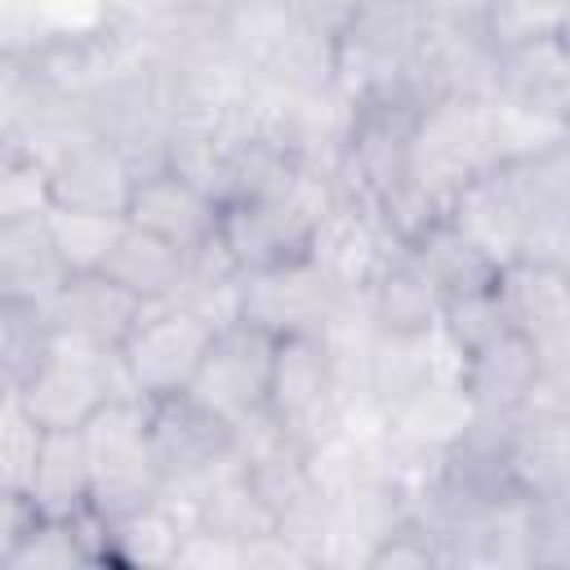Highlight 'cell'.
<instances>
[{
  "label": "cell",
  "instance_id": "cell-1",
  "mask_svg": "<svg viewBox=\"0 0 570 570\" xmlns=\"http://www.w3.org/2000/svg\"><path fill=\"white\" fill-rule=\"evenodd\" d=\"M423 22L428 18L419 0H361L347 27L334 36V80L352 98H374V94L414 98L410 67L423 40Z\"/></svg>",
  "mask_w": 570,
  "mask_h": 570
},
{
  "label": "cell",
  "instance_id": "cell-2",
  "mask_svg": "<svg viewBox=\"0 0 570 570\" xmlns=\"http://www.w3.org/2000/svg\"><path fill=\"white\" fill-rule=\"evenodd\" d=\"M125 392H134V387H129L116 352L76 343L67 334H53V343L45 347V356L13 387L18 405L45 432L49 428H85L111 396H125Z\"/></svg>",
  "mask_w": 570,
  "mask_h": 570
},
{
  "label": "cell",
  "instance_id": "cell-3",
  "mask_svg": "<svg viewBox=\"0 0 570 570\" xmlns=\"http://www.w3.org/2000/svg\"><path fill=\"white\" fill-rule=\"evenodd\" d=\"M89 472H94V508L111 521L120 512H134L151 499H160V468L147 436V396H111L85 428Z\"/></svg>",
  "mask_w": 570,
  "mask_h": 570
},
{
  "label": "cell",
  "instance_id": "cell-4",
  "mask_svg": "<svg viewBox=\"0 0 570 570\" xmlns=\"http://www.w3.org/2000/svg\"><path fill=\"white\" fill-rule=\"evenodd\" d=\"M356 396L343 387L330 347L321 334H285L272 352V379H267V414L303 445H321L334 436L347 419V405Z\"/></svg>",
  "mask_w": 570,
  "mask_h": 570
},
{
  "label": "cell",
  "instance_id": "cell-5",
  "mask_svg": "<svg viewBox=\"0 0 570 570\" xmlns=\"http://www.w3.org/2000/svg\"><path fill=\"white\" fill-rule=\"evenodd\" d=\"M485 102L490 98L436 94L414 116L405 178L419 183L428 196H436L445 205V214H450V200L459 196V187L490 165Z\"/></svg>",
  "mask_w": 570,
  "mask_h": 570
},
{
  "label": "cell",
  "instance_id": "cell-6",
  "mask_svg": "<svg viewBox=\"0 0 570 570\" xmlns=\"http://www.w3.org/2000/svg\"><path fill=\"white\" fill-rule=\"evenodd\" d=\"M209 338H214V325L205 316H196L178 298H165V303L142 307V316L116 347V361H120L129 387L138 396L156 401V396H174V392L191 387Z\"/></svg>",
  "mask_w": 570,
  "mask_h": 570
},
{
  "label": "cell",
  "instance_id": "cell-7",
  "mask_svg": "<svg viewBox=\"0 0 570 570\" xmlns=\"http://www.w3.org/2000/svg\"><path fill=\"white\" fill-rule=\"evenodd\" d=\"M503 325L539 347L543 374L570 379V267L512 258L494 276Z\"/></svg>",
  "mask_w": 570,
  "mask_h": 570
},
{
  "label": "cell",
  "instance_id": "cell-8",
  "mask_svg": "<svg viewBox=\"0 0 570 570\" xmlns=\"http://www.w3.org/2000/svg\"><path fill=\"white\" fill-rule=\"evenodd\" d=\"M272 352L276 334L258 330L254 321H227L214 330L200 370L187 387L191 401H200L209 414L223 423H236L267 401V379H272Z\"/></svg>",
  "mask_w": 570,
  "mask_h": 570
},
{
  "label": "cell",
  "instance_id": "cell-9",
  "mask_svg": "<svg viewBox=\"0 0 570 570\" xmlns=\"http://www.w3.org/2000/svg\"><path fill=\"white\" fill-rule=\"evenodd\" d=\"M347 294L312 263L294 258L285 267L249 272L240 285V321H254L258 330L285 338V334H321L330 312Z\"/></svg>",
  "mask_w": 570,
  "mask_h": 570
},
{
  "label": "cell",
  "instance_id": "cell-10",
  "mask_svg": "<svg viewBox=\"0 0 570 570\" xmlns=\"http://www.w3.org/2000/svg\"><path fill=\"white\" fill-rule=\"evenodd\" d=\"M125 223L196 254L218 232V200L205 187H196L191 178L156 165V169L138 174V183L129 191V205H125Z\"/></svg>",
  "mask_w": 570,
  "mask_h": 570
},
{
  "label": "cell",
  "instance_id": "cell-11",
  "mask_svg": "<svg viewBox=\"0 0 570 570\" xmlns=\"http://www.w3.org/2000/svg\"><path fill=\"white\" fill-rule=\"evenodd\" d=\"M539 379H543L539 347L525 334L508 330V325L494 338H485L481 347H472V352L459 356V383H463L468 401L476 405V414H485V419H512V414H521L530 405Z\"/></svg>",
  "mask_w": 570,
  "mask_h": 570
},
{
  "label": "cell",
  "instance_id": "cell-12",
  "mask_svg": "<svg viewBox=\"0 0 570 570\" xmlns=\"http://www.w3.org/2000/svg\"><path fill=\"white\" fill-rule=\"evenodd\" d=\"M392 236L383 232V223L374 218L370 205L338 196L312 227L307 240V258L343 289V294H361L370 285V276L387 263L392 254Z\"/></svg>",
  "mask_w": 570,
  "mask_h": 570
},
{
  "label": "cell",
  "instance_id": "cell-13",
  "mask_svg": "<svg viewBox=\"0 0 570 570\" xmlns=\"http://www.w3.org/2000/svg\"><path fill=\"white\" fill-rule=\"evenodd\" d=\"M134 183H138L134 160L116 142L89 134L49 160V209L125 214Z\"/></svg>",
  "mask_w": 570,
  "mask_h": 570
},
{
  "label": "cell",
  "instance_id": "cell-14",
  "mask_svg": "<svg viewBox=\"0 0 570 570\" xmlns=\"http://www.w3.org/2000/svg\"><path fill=\"white\" fill-rule=\"evenodd\" d=\"M503 472L525 499H566L570 494V410H534L508 419L503 432Z\"/></svg>",
  "mask_w": 570,
  "mask_h": 570
},
{
  "label": "cell",
  "instance_id": "cell-15",
  "mask_svg": "<svg viewBox=\"0 0 570 570\" xmlns=\"http://www.w3.org/2000/svg\"><path fill=\"white\" fill-rule=\"evenodd\" d=\"M490 98L548 116H570V45L566 31L512 40L494 49Z\"/></svg>",
  "mask_w": 570,
  "mask_h": 570
},
{
  "label": "cell",
  "instance_id": "cell-16",
  "mask_svg": "<svg viewBox=\"0 0 570 570\" xmlns=\"http://www.w3.org/2000/svg\"><path fill=\"white\" fill-rule=\"evenodd\" d=\"M142 307L147 303L134 298L107 272H71L49 303V321H53V334L116 352L125 343V334L134 330V321L142 316Z\"/></svg>",
  "mask_w": 570,
  "mask_h": 570
},
{
  "label": "cell",
  "instance_id": "cell-17",
  "mask_svg": "<svg viewBox=\"0 0 570 570\" xmlns=\"http://www.w3.org/2000/svg\"><path fill=\"white\" fill-rule=\"evenodd\" d=\"M494 267L512 263L521 254V236H525V209L517 200V187L508 178L503 165H485L476 178H468L459 187V196L450 200L445 214Z\"/></svg>",
  "mask_w": 570,
  "mask_h": 570
},
{
  "label": "cell",
  "instance_id": "cell-18",
  "mask_svg": "<svg viewBox=\"0 0 570 570\" xmlns=\"http://www.w3.org/2000/svg\"><path fill=\"white\" fill-rule=\"evenodd\" d=\"M441 370H459V352L441 330L432 334H379L370 343L365 370H361V396L392 414L419 383H428Z\"/></svg>",
  "mask_w": 570,
  "mask_h": 570
},
{
  "label": "cell",
  "instance_id": "cell-19",
  "mask_svg": "<svg viewBox=\"0 0 570 570\" xmlns=\"http://www.w3.org/2000/svg\"><path fill=\"white\" fill-rule=\"evenodd\" d=\"M22 499L31 517H45V521H71L85 508H94V472H89V450L80 428L40 432Z\"/></svg>",
  "mask_w": 570,
  "mask_h": 570
},
{
  "label": "cell",
  "instance_id": "cell-20",
  "mask_svg": "<svg viewBox=\"0 0 570 570\" xmlns=\"http://www.w3.org/2000/svg\"><path fill=\"white\" fill-rule=\"evenodd\" d=\"M361 303L379 334H432L441 321V294L405 249L387 254L361 289Z\"/></svg>",
  "mask_w": 570,
  "mask_h": 570
},
{
  "label": "cell",
  "instance_id": "cell-21",
  "mask_svg": "<svg viewBox=\"0 0 570 570\" xmlns=\"http://www.w3.org/2000/svg\"><path fill=\"white\" fill-rule=\"evenodd\" d=\"M476 423V405L468 401L463 383H459V370H441L432 374L428 383H419L392 414H387V428L396 436H405L410 445H423L432 454H445L454 450L468 428Z\"/></svg>",
  "mask_w": 570,
  "mask_h": 570
},
{
  "label": "cell",
  "instance_id": "cell-22",
  "mask_svg": "<svg viewBox=\"0 0 570 570\" xmlns=\"http://www.w3.org/2000/svg\"><path fill=\"white\" fill-rule=\"evenodd\" d=\"M62 281H67V267L53 249L45 214L22 223H0V298L49 312Z\"/></svg>",
  "mask_w": 570,
  "mask_h": 570
},
{
  "label": "cell",
  "instance_id": "cell-23",
  "mask_svg": "<svg viewBox=\"0 0 570 570\" xmlns=\"http://www.w3.org/2000/svg\"><path fill=\"white\" fill-rule=\"evenodd\" d=\"M187 258H191L187 249H178V245L125 223V232H120V240H116V249H111L102 272L111 281H120L134 298L165 303V298H178L183 276H187Z\"/></svg>",
  "mask_w": 570,
  "mask_h": 570
},
{
  "label": "cell",
  "instance_id": "cell-24",
  "mask_svg": "<svg viewBox=\"0 0 570 570\" xmlns=\"http://www.w3.org/2000/svg\"><path fill=\"white\" fill-rule=\"evenodd\" d=\"M214 27L223 45L254 67V76L281 53V45L298 31L294 0H227L214 13Z\"/></svg>",
  "mask_w": 570,
  "mask_h": 570
},
{
  "label": "cell",
  "instance_id": "cell-25",
  "mask_svg": "<svg viewBox=\"0 0 570 570\" xmlns=\"http://www.w3.org/2000/svg\"><path fill=\"white\" fill-rule=\"evenodd\" d=\"M401 249L423 267V276L436 285L441 298H445V294H463V289L494 285V276H499V267H494L450 218L432 223L423 236H414V240L401 245Z\"/></svg>",
  "mask_w": 570,
  "mask_h": 570
},
{
  "label": "cell",
  "instance_id": "cell-26",
  "mask_svg": "<svg viewBox=\"0 0 570 570\" xmlns=\"http://www.w3.org/2000/svg\"><path fill=\"white\" fill-rule=\"evenodd\" d=\"M191 521H196L200 530H214V534L232 539L236 548L249 543V539H258V534H267V530H276L272 508L263 503V494L254 490V481L245 476L240 463L227 468L218 481L205 485V494H200L196 508H191Z\"/></svg>",
  "mask_w": 570,
  "mask_h": 570
},
{
  "label": "cell",
  "instance_id": "cell-27",
  "mask_svg": "<svg viewBox=\"0 0 570 570\" xmlns=\"http://www.w3.org/2000/svg\"><path fill=\"white\" fill-rule=\"evenodd\" d=\"M485 138H490V165L530 160V156H543V151L570 142V116H548V111H530V107L490 98L485 102Z\"/></svg>",
  "mask_w": 570,
  "mask_h": 570
},
{
  "label": "cell",
  "instance_id": "cell-28",
  "mask_svg": "<svg viewBox=\"0 0 570 570\" xmlns=\"http://www.w3.org/2000/svg\"><path fill=\"white\" fill-rule=\"evenodd\" d=\"M187 530V517L165 499L111 517V566H169Z\"/></svg>",
  "mask_w": 570,
  "mask_h": 570
},
{
  "label": "cell",
  "instance_id": "cell-29",
  "mask_svg": "<svg viewBox=\"0 0 570 570\" xmlns=\"http://www.w3.org/2000/svg\"><path fill=\"white\" fill-rule=\"evenodd\" d=\"M45 227L53 236V249L71 272H102L120 232H125V214H89V209H49Z\"/></svg>",
  "mask_w": 570,
  "mask_h": 570
},
{
  "label": "cell",
  "instance_id": "cell-30",
  "mask_svg": "<svg viewBox=\"0 0 570 570\" xmlns=\"http://www.w3.org/2000/svg\"><path fill=\"white\" fill-rule=\"evenodd\" d=\"M49 343H53V321L45 307L0 298V392H13Z\"/></svg>",
  "mask_w": 570,
  "mask_h": 570
},
{
  "label": "cell",
  "instance_id": "cell-31",
  "mask_svg": "<svg viewBox=\"0 0 570 570\" xmlns=\"http://www.w3.org/2000/svg\"><path fill=\"white\" fill-rule=\"evenodd\" d=\"M49 214V165L22 147H0V223Z\"/></svg>",
  "mask_w": 570,
  "mask_h": 570
},
{
  "label": "cell",
  "instance_id": "cell-32",
  "mask_svg": "<svg viewBox=\"0 0 570 570\" xmlns=\"http://www.w3.org/2000/svg\"><path fill=\"white\" fill-rule=\"evenodd\" d=\"M436 330L450 338V347L463 356L472 347H481L485 338H494L503 330V312L494 298V285L481 289H463V294H445L441 298V321Z\"/></svg>",
  "mask_w": 570,
  "mask_h": 570
},
{
  "label": "cell",
  "instance_id": "cell-33",
  "mask_svg": "<svg viewBox=\"0 0 570 570\" xmlns=\"http://www.w3.org/2000/svg\"><path fill=\"white\" fill-rule=\"evenodd\" d=\"M4 566H45V570H58V566H89V557H85V543H80V534H76L71 521L31 517L27 530L9 543Z\"/></svg>",
  "mask_w": 570,
  "mask_h": 570
},
{
  "label": "cell",
  "instance_id": "cell-34",
  "mask_svg": "<svg viewBox=\"0 0 570 570\" xmlns=\"http://www.w3.org/2000/svg\"><path fill=\"white\" fill-rule=\"evenodd\" d=\"M40 432H45V428L31 423V414L18 405V396L4 392V396H0V485H9V490H18V494L27 490Z\"/></svg>",
  "mask_w": 570,
  "mask_h": 570
},
{
  "label": "cell",
  "instance_id": "cell-35",
  "mask_svg": "<svg viewBox=\"0 0 570 570\" xmlns=\"http://www.w3.org/2000/svg\"><path fill=\"white\" fill-rule=\"evenodd\" d=\"M174 570H240V548L214 530H200L196 521H187L178 548H174Z\"/></svg>",
  "mask_w": 570,
  "mask_h": 570
},
{
  "label": "cell",
  "instance_id": "cell-36",
  "mask_svg": "<svg viewBox=\"0 0 570 570\" xmlns=\"http://www.w3.org/2000/svg\"><path fill=\"white\" fill-rule=\"evenodd\" d=\"M240 570H316L312 557L289 543L281 530H267L249 543H240Z\"/></svg>",
  "mask_w": 570,
  "mask_h": 570
},
{
  "label": "cell",
  "instance_id": "cell-37",
  "mask_svg": "<svg viewBox=\"0 0 570 570\" xmlns=\"http://www.w3.org/2000/svg\"><path fill=\"white\" fill-rule=\"evenodd\" d=\"M356 4H361V0H294L298 22L312 27V31H321L325 40H334V36L347 27V18L356 13Z\"/></svg>",
  "mask_w": 570,
  "mask_h": 570
},
{
  "label": "cell",
  "instance_id": "cell-38",
  "mask_svg": "<svg viewBox=\"0 0 570 570\" xmlns=\"http://www.w3.org/2000/svg\"><path fill=\"white\" fill-rule=\"evenodd\" d=\"M27 521H31V508H27V499H22L18 490L0 485V561H4L9 543H13V539L27 530Z\"/></svg>",
  "mask_w": 570,
  "mask_h": 570
},
{
  "label": "cell",
  "instance_id": "cell-39",
  "mask_svg": "<svg viewBox=\"0 0 570 570\" xmlns=\"http://www.w3.org/2000/svg\"><path fill=\"white\" fill-rule=\"evenodd\" d=\"M428 18H450V22H481L485 0H419Z\"/></svg>",
  "mask_w": 570,
  "mask_h": 570
},
{
  "label": "cell",
  "instance_id": "cell-40",
  "mask_svg": "<svg viewBox=\"0 0 570 570\" xmlns=\"http://www.w3.org/2000/svg\"><path fill=\"white\" fill-rule=\"evenodd\" d=\"M174 4V13H187V18H214L227 0H169Z\"/></svg>",
  "mask_w": 570,
  "mask_h": 570
}]
</instances>
